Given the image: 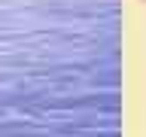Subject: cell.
I'll return each mask as SVG.
<instances>
[{
  "label": "cell",
  "instance_id": "1",
  "mask_svg": "<svg viewBox=\"0 0 146 137\" xmlns=\"http://www.w3.org/2000/svg\"><path fill=\"white\" fill-rule=\"evenodd\" d=\"M140 6H143V9H146V0H140Z\"/></svg>",
  "mask_w": 146,
  "mask_h": 137
}]
</instances>
